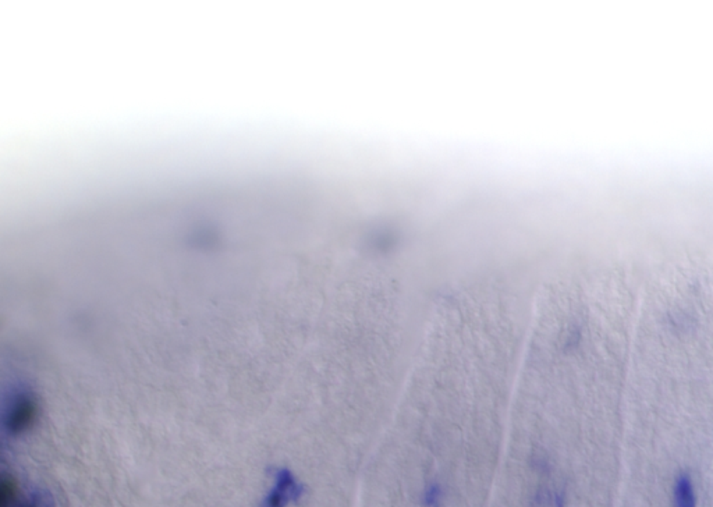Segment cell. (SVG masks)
I'll use <instances>...</instances> for the list:
<instances>
[{"label":"cell","instance_id":"1","mask_svg":"<svg viewBox=\"0 0 713 507\" xmlns=\"http://www.w3.org/2000/svg\"><path fill=\"white\" fill-rule=\"evenodd\" d=\"M673 501L674 507H695L696 497L691 478L687 474H681L677 477L674 489H673Z\"/></svg>","mask_w":713,"mask_h":507},{"label":"cell","instance_id":"2","mask_svg":"<svg viewBox=\"0 0 713 507\" xmlns=\"http://www.w3.org/2000/svg\"><path fill=\"white\" fill-rule=\"evenodd\" d=\"M35 413H37V410H35V406L33 404V402L28 399H21L20 404L16 406L13 416H12L13 428L23 429V428L28 427L31 424V421L34 420Z\"/></svg>","mask_w":713,"mask_h":507},{"label":"cell","instance_id":"3","mask_svg":"<svg viewBox=\"0 0 713 507\" xmlns=\"http://www.w3.org/2000/svg\"><path fill=\"white\" fill-rule=\"evenodd\" d=\"M0 507H35L33 504L20 506L17 503V489L13 481L3 479L2 496H0Z\"/></svg>","mask_w":713,"mask_h":507}]
</instances>
